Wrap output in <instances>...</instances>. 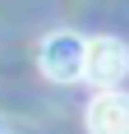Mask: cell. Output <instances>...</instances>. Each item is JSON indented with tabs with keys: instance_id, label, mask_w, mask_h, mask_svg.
Masks as SVG:
<instances>
[{
	"instance_id": "3957f363",
	"label": "cell",
	"mask_w": 129,
	"mask_h": 134,
	"mask_svg": "<svg viewBox=\"0 0 129 134\" xmlns=\"http://www.w3.org/2000/svg\"><path fill=\"white\" fill-rule=\"evenodd\" d=\"M83 125H88V134H129V93L120 83L115 88H97L88 97Z\"/></svg>"
},
{
	"instance_id": "7a4b0ae2",
	"label": "cell",
	"mask_w": 129,
	"mask_h": 134,
	"mask_svg": "<svg viewBox=\"0 0 129 134\" xmlns=\"http://www.w3.org/2000/svg\"><path fill=\"white\" fill-rule=\"evenodd\" d=\"M129 74V46L120 37H88V55H83V79L97 88H115Z\"/></svg>"
},
{
	"instance_id": "6da1fadb",
	"label": "cell",
	"mask_w": 129,
	"mask_h": 134,
	"mask_svg": "<svg viewBox=\"0 0 129 134\" xmlns=\"http://www.w3.org/2000/svg\"><path fill=\"white\" fill-rule=\"evenodd\" d=\"M83 55H88V37L60 28V32H46L42 37L37 65H42V74L51 83H78L83 79Z\"/></svg>"
}]
</instances>
